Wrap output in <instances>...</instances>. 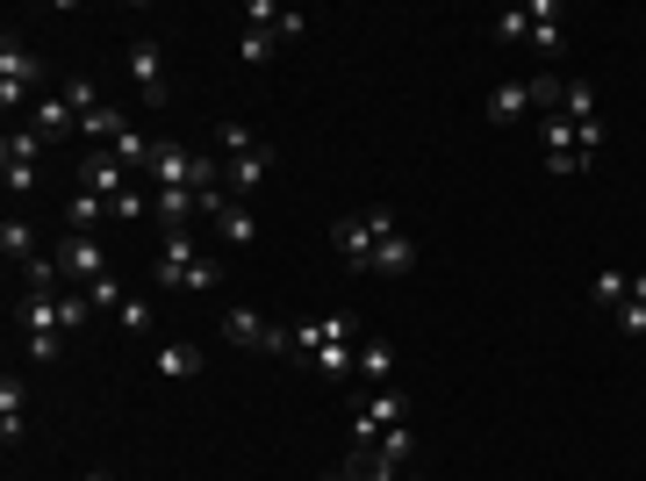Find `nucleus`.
Instances as JSON below:
<instances>
[{"label": "nucleus", "mask_w": 646, "mask_h": 481, "mask_svg": "<svg viewBox=\"0 0 646 481\" xmlns=\"http://www.w3.org/2000/svg\"><path fill=\"white\" fill-rule=\"evenodd\" d=\"M130 80H136V94H144V101H166V51H158L152 36H136L130 44Z\"/></svg>", "instance_id": "8"}, {"label": "nucleus", "mask_w": 646, "mask_h": 481, "mask_svg": "<svg viewBox=\"0 0 646 481\" xmlns=\"http://www.w3.org/2000/svg\"><path fill=\"white\" fill-rule=\"evenodd\" d=\"M86 316H94V302H86V288H65L58 294V324H65V338H80Z\"/></svg>", "instance_id": "23"}, {"label": "nucleus", "mask_w": 646, "mask_h": 481, "mask_svg": "<svg viewBox=\"0 0 646 481\" xmlns=\"http://www.w3.org/2000/svg\"><path fill=\"white\" fill-rule=\"evenodd\" d=\"M22 417H29V388H22V374H0V446H15L29 431Z\"/></svg>", "instance_id": "10"}, {"label": "nucleus", "mask_w": 646, "mask_h": 481, "mask_svg": "<svg viewBox=\"0 0 646 481\" xmlns=\"http://www.w3.org/2000/svg\"><path fill=\"white\" fill-rule=\"evenodd\" d=\"M280 15H288L280 0H244V29H280Z\"/></svg>", "instance_id": "33"}, {"label": "nucleus", "mask_w": 646, "mask_h": 481, "mask_svg": "<svg viewBox=\"0 0 646 481\" xmlns=\"http://www.w3.org/2000/svg\"><path fill=\"white\" fill-rule=\"evenodd\" d=\"M86 302H94V310H122L130 294H122V280H116V274H101L94 288H86Z\"/></svg>", "instance_id": "35"}, {"label": "nucleus", "mask_w": 646, "mask_h": 481, "mask_svg": "<svg viewBox=\"0 0 646 481\" xmlns=\"http://www.w3.org/2000/svg\"><path fill=\"white\" fill-rule=\"evenodd\" d=\"M108 152H116V158H122V166H130V172H136V166H152V152H158V137H136V130H122V137H116V144H108Z\"/></svg>", "instance_id": "26"}, {"label": "nucleus", "mask_w": 646, "mask_h": 481, "mask_svg": "<svg viewBox=\"0 0 646 481\" xmlns=\"http://www.w3.org/2000/svg\"><path fill=\"white\" fill-rule=\"evenodd\" d=\"M36 80H44L36 51H29V44H15V29H8V36H0V108L15 116V108L36 94Z\"/></svg>", "instance_id": "4"}, {"label": "nucleus", "mask_w": 646, "mask_h": 481, "mask_svg": "<svg viewBox=\"0 0 646 481\" xmlns=\"http://www.w3.org/2000/svg\"><path fill=\"white\" fill-rule=\"evenodd\" d=\"M216 238L230 244V252H252V244H259V216H252L244 202H230V208L216 216Z\"/></svg>", "instance_id": "16"}, {"label": "nucleus", "mask_w": 646, "mask_h": 481, "mask_svg": "<svg viewBox=\"0 0 646 481\" xmlns=\"http://www.w3.org/2000/svg\"><path fill=\"white\" fill-rule=\"evenodd\" d=\"M152 216L166 230H188L194 216H202V194H188V188H152Z\"/></svg>", "instance_id": "11"}, {"label": "nucleus", "mask_w": 646, "mask_h": 481, "mask_svg": "<svg viewBox=\"0 0 646 481\" xmlns=\"http://www.w3.org/2000/svg\"><path fill=\"white\" fill-rule=\"evenodd\" d=\"M216 144H223V158H238V152H252V130H244V122H216Z\"/></svg>", "instance_id": "34"}, {"label": "nucleus", "mask_w": 646, "mask_h": 481, "mask_svg": "<svg viewBox=\"0 0 646 481\" xmlns=\"http://www.w3.org/2000/svg\"><path fill=\"white\" fill-rule=\"evenodd\" d=\"M273 51H280V36H266V29H244V44H238V58H244V65H273Z\"/></svg>", "instance_id": "30"}, {"label": "nucleus", "mask_w": 646, "mask_h": 481, "mask_svg": "<svg viewBox=\"0 0 646 481\" xmlns=\"http://www.w3.org/2000/svg\"><path fill=\"white\" fill-rule=\"evenodd\" d=\"M403 481H417V474H403Z\"/></svg>", "instance_id": "40"}, {"label": "nucleus", "mask_w": 646, "mask_h": 481, "mask_svg": "<svg viewBox=\"0 0 646 481\" xmlns=\"http://www.w3.org/2000/svg\"><path fill=\"white\" fill-rule=\"evenodd\" d=\"M65 101H72V116H94L101 94H94V80H65Z\"/></svg>", "instance_id": "36"}, {"label": "nucleus", "mask_w": 646, "mask_h": 481, "mask_svg": "<svg viewBox=\"0 0 646 481\" xmlns=\"http://www.w3.org/2000/svg\"><path fill=\"white\" fill-rule=\"evenodd\" d=\"M266 172H273V144L259 137L252 152H238L230 166H223V188H230V194H259V188H266Z\"/></svg>", "instance_id": "9"}, {"label": "nucleus", "mask_w": 646, "mask_h": 481, "mask_svg": "<svg viewBox=\"0 0 646 481\" xmlns=\"http://www.w3.org/2000/svg\"><path fill=\"white\" fill-rule=\"evenodd\" d=\"M44 130H8V144H0V158H15V166H36V152H44Z\"/></svg>", "instance_id": "24"}, {"label": "nucleus", "mask_w": 646, "mask_h": 481, "mask_svg": "<svg viewBox=\"0 0 646 481\" xmlns=\"http://www.w3.org/2000/svg\"><path fill=\"white\" fill-rule=\"evenodd\" d=\"M0 172H8V194H29V188H36V166H15V158H0Z\"/></svg>", "instance_id": "37"}, {"label": "nucleus", "mask_w": 646, "mask_h": 481, "mask_svg": "<svg viewBox=\"0 0 646 481\" xmlns=\"http://www.w3.org/2000/svg\"><path fill=\"white\" fill-rule=\"evenodd\" d=\"M86 481H116V474H86Z\"/></svg>", "instance_id": "39"}, {"label": "nucleus", "mask_w": 646, "mask_h": 481, "mask_svg": "<svg viewBox=\"0 0 646 481\" xmlns=\"http://www.w3.org/2000/svg\"><path fill=\"white\" fill-rule=\"evenodd\" d=\"M36 130H44V137H80V116H72L65 94H51V101L36 108Z\"/></svg>", "instance_id": "19"}, {"label": "nucleus", "mask_w": 646, "mask_h": 481, "mask_svg": "<svg viewBox=\"0 0 646 481\" xmlns=\"http://www.w3.org/2000/svg\"><path fill=\"white\" fill-rule=\"evenodd\" d=\"M58 266H65L72 288H94V280L108 274V244H101V238H80V230H65V244H58Z\"/></svg>", "instance_id": "7"}, {"label": "nucleus", "mask_w": 646, "mask_h": 481, "mask_svg": "<svg viewBox=\"0 0 646 481\" xmlns=\"http://www.w3.org/2000/svg\"><path fill=\"white\" fill-rule=\"evenodd\" d=\"M352 374L367 381V388H388V381H395V345H388V338H359Z\"/></svg>", "instance_id": "12"}, {"label": "nucleus", "mask_w": 646, "mask_h": 481, "mask_svg": "<svg viewBox=\"0 0 646 481\" xmlns=\"http://www.w3.org/2000/svg\"><path fill=\"white\" fill-rule=\"evenodd\" d=\"M525 116H531V80H495L489 122H525Z\"/></svg>", "instance_id": "13"}, {"label": "nucleus", "mask_w": 646, "mask_h": 481, "mask_svg": "<svg viewBox=\"0 0 646 481\" xmlns=\"http://www.w3.org/2000/svg\"><path fill=\"white\" fill-rule=\"evenodd\" d=\"M618 338H646V274H632V294L618 302Z\"/></svg>", "instance_id": "18"}, {"label": "nucleus", "mask_w": 646, "mask_h": 481, "mask_svg": "<svg viewBox=\"0 0 646 481\" xmlns=\"http://www.w3.org/2000/svg\"><path fill=\"white\" fill-rule=\"evenodd\" d=\"M374 274H388V280H403V274H417V244L395 230V238H381V266Z\"/></svg>", "instance_id": "20"}, {"label": "nucleus", "mask_w": 646, "mask_h": 481, "mask_svg": "<svg viewBox=\"0 0 646 481\" xmlns=\"http://www.w3.org/2000/svg\"><path fill=\"white\" fill-rule=\"evenodd\" d=\"M72 188H86V194H101V202H116V194H130L136 180H130V166H122L116 152H86L80 166H72Z\"/></svg>", "instance_id": "5"}, {"label": "nucleus", "mask_w": 646, "mask_h": 481, "mask_svg": "<svg viewBox=\"0 0 646 481\" xmlns=\"http://www.w3.org/2000/svg\"><path fill=\"white\" fill-rule=\"evenodd\" d=\"M295 352L316 366L323 381H352V360H359V330L345 316H316V324L295 330Z\"/></svg>", "instance_id": "1"}, {"label": "nucleus", "mask_w": 646, "mask_h": 481, "mask_svg": "<svg viewBox=\"0 0 646 481\" xmlns=\"http://www.w3.org/2000/svg\"><path fill=\"white\" fill-rule=\"evenodd\" d=\"M223 288V266H216V258H194V266H188V288H180V294H216Z\"/></svg>", "instance_id": "29"}, {"label": "nucleus", "mask_w": 646, "mask_h": 481, "mask_svg": "<svg viewBox=\"0 0 646 481\" xmlns=\"http://www.w3.org/2000/svg\"><path fill=\"white\" fill-rule=\"evenodd\" d=\"M223 338L230 345H252V352H266L273 345V324L259 310H223Z\"/></svg>", "instance_id": "14"}, {"label": "nucleus", "mask_w": 646, "mask_h": 481, "mask_svg": "<svg viewBox=\"0 0 646 481\" xmlns=\"http://www.w3.org/2000/svg\"><path fill=\"white\" fill-rule=\"evenodd\" d=\"M194 258H202V244H194L188 230H166V238H158V258H152V280H158L166 294H180V288H188V266H194Z\"/></svg>", "instance_id": "6"}, {"label": "nucleus", "mask_w": 646, "mask_h": 481, "mask_svg": "<svg viewBox=\"0 0 646 481\" xmlns=\"http://www.w3.org/2000/svg\"><path fill=\"white\" fill-rule=\"evenodd\" d=\"M395 216L388 208H367V216H338L331 224V238H338V252H345V266H359V274H374L381 266V238H395Z\"/></svg>", "instance_id": "2"}, {"label": "nucleus", "mask_w": 646, "mask_h": 481, "mask_svg": "<svg viewBox=\"0 0 646 481\" xmlns=\"http://www.w3.org/2000/svg\"><path fill=\"white\" fill-rule=\"evenodd\" d=\"M116 324H122V338H144V330H152V302H136V294H130V302L116 310Z\"/></svg>", "instance_id": "32"}, {"label": "nucleus", "mask_w": 646, "mask_h": 481, "mask_svg": "<svg viewBox=\"0 0 646 481\" xmlns=\"http://www.w3.org/2000/svg\"><path fill=\"white\" fill-rule=\"evenodd\" d=\"M108 216V202L101 194H86V188H72L65 194V230H80V238H94V224Z\"/></svg>", "instance_id": "17"}, {"label": "nucleus", "mask_w": 646, "mask_h": 481, "mask_svg": "<svg viewBox=\"0 0 646 481\" xmlns=\"http://www.w3.org/2000/svg\"><path fill=\"white\" fill-rule=\"evenodd\" d=\"M403 417H409L403 388H374V396H359V402H352V453H374L381 438L403 424Z\"/></svg>", "instance_id": "3"}, {"label": "nucleus", "mask_w": 646, "mask_h": 481, "mask_svg": "<svg viewBox=\"0 0 646 481\" xmlns=\"http://www.w3.org/2000/svg\"><path fill=\"white\" fill-rule=\"evenodd\" d=\"M625 294H632V274H618V266H603V274H596V302H603V310H618Z\"/></svg>", "instance_id": "31"}, {"label": "nucleus", "mask_w": 646, "mask_h": 481, "mask_svg": "<svg viewBox=\"0 0 646 481\" xmlns=\"http://www.w3.org/2000/svg\"><path fill=\"white\" fill-rule=\"evenodd\" d=\"M29 345V360H58V352H65V338H58V330H44V338H22Z\"/></svg>", "instance_id": "38"}, {"label": "nucleus", "mask_w": 646, "mask_h": 481, "mask_svg": "<svg viewBox=\"0 0 646 481\" xmlns=\"http://www.w3.org/2000/svg\"><path fill=\"white\" fill-rule=\"evenodd\" d=\"M489 36H495V44H525V36H531V8H503V15L489 22Z\"/></svg>", "instance_id": "25"}, {"label": "nucleus", "mask_w": 646, "mask_h": 481, "mask_svg": "<svg viewBox=\"0 0 646 481\" xmlns=\"http://www.w3.org/2000/svg\"><path fill=\"white\" fill-rule=\"evenodd\" d=\"M409 453H417V438H409V424H395V431H388V438H381V446H374V453H367V460H381V467H403V460H409Z\"/></svg>", "instance_id": "27"}, {"label": "nucleus", "mask_w": 646, "mask_h": 481, "mask_svg": "<svg viewBox=\"0 0 646 481\" xmlns=\"http://www.w3.org/2000/svg\"><path fill=\"white\" fill-rule=\"evenodd\" d=\"M108 216H116V224H144V216H152V188L116 194V202H108Z\"/></svg>", "instance_id": "28"}, {"label": "nucleus", "mask_w": 646, "mask_h": 481, "mask_svg": "<svg viewBox=\"0 0 646 481\" xmlns=\"http://www.w3.org/2000/svg\"><path fill=\"white\" fill-rule=\"evenodd\" d=\"M152 374L158 381H194V374H202V345H158Z\"/></svg>", "instance_id": "15"}, {"label": "nucleus", "mask_w": 646, "mask_h": 481, "mask_svg": "<svg viewBox=\"0 0 646 481\" xmlns=\"http://www.w3.org/2000/svg\"><path fill=\"white\" fill-rule=\"evenodd\" d=\"M0 252L15 258V266H29V258H44V252H36V230L22 224V216H8V224H0Z\"/></svg>", "instance_id": "21"}, {"label": "nucleus", "mask_w": 646, "mask_h": 481, "mask_svg": "<svg viewBox=\"0 0 646 481\" xmlns=\"http://www.w3.org/2000/svg\"><path fill=\"white\" fill-rule=\"evenodd\" d=\"M553 116H567V122H596V86L589 80H567L561 86V108Z\"/></svg>", "instance_id": "22"}]
</instances>
